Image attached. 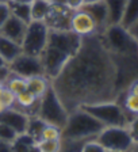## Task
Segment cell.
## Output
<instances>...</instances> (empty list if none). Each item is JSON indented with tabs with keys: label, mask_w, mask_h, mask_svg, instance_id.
<instances>
[{
	"label": "cell",
	"mask_w": 138,
	"mask_h": 152,
	"mask_svg": "<svg viewBox=\"0 0 138 152\" xmlns=\"http://www.w3.org/2000/svg\"><path fill=\"white\" fill-rule=\"evenodd\" d=\"M9 0H0V3H8Z\"/></svg>",
	"instance_id": "ee69618b"
},
{
	"label": "cell",
	"mask_w": 138,
	"mask_h": 152,
	"mask_svg": "<svg viewBox=\"0 0 138 152\" xmlns=\"http://www.w3.org/2000/svg\"><path fill=\"white\" fill-rule=\"evenodd\" d=\"M129 152H138V141L133 142V145H131V148L129 149Z\"/></svg>",
	"instance_id": "74e56055"
},
{
	"label": "cell",
	"mask_w": 138,
	"mask_h": 152,
	"mask_svg": "<svg viewBox=\"0 0 138 152\" xmlns=\"http://www.w3.org/2000/svg\"><path fill=\"white\" fill-rule=\"evenodd\" d=\"M81 10L85 11L94 19L95 25L97 27V33L102 34L108 26V12H107V6L104 3V0H97V1H94V3L83 4Z\"/></svg>",
	"instance_id": "7c38bea8"
},
{
	"label": "cell",
	"mask_w": 138,
	"mask_h": 152,
	"mask_svg": "<svg viewBox=\"0 0 138 152\" xmlns=\"http://www.w3.org/2000/svg\"><path fill=\"white\" fill-rule=\"evenodd\" d=\"M6 106H4V104L3 103H1V102H0V113H1V111H3V110H6Z\"/></svg>",
	"instance_id": "ab89813d"
},
{
	"label": "cell",
	"mask_w": 138,
	"mask_h": 152,
	"mask_svg": "<svg viewBox=\"0 0 138 152\" xmlns=\"http://www.w3.org/2000/svg\"><path fill=\"white\" fill-rule=\"evenodd\" d=\"M64 4H65V6H68L70 10L76 11V10L81 8L83 4H84V1H83V0H64Z\"/></svg>",
	"instance_id": "d6a6232c"
},
{
	"label": "cell",
	"mask_w": 138,
	"mask_h": 152,
	"mask_svg": "<svg viewBox=\"0 0 138 152\" xmlns=\"http://www.w3.org/2000/svg\"><path fill=\"white\" fill-rule=\"evenodd\" d=\"M127 129H129V133L131 136L133 141H138V115L133 117L131 121H129L127 124Z\"/></svg>",
	"instance_id": "f1b7e54d"
},
{
	"label": "cell",
	"mask_w": 138,
	"mask_h": 152,
	"mask_svg": "<svg viewBox=\"0 0 138 152\" xmlns=\"http://www.w3.org/2000/svg\"><path fill=\"white\" fill-rule=\"evenodd\" d=\"M47 34H49V26L45 20H31L27 25L23 41L20 44L22 53L41 57L47 44Z\"/></svg>",
	"instance_id": "5b68a950"
},
{
	"label": "cell",
	"mask_w": 138,
	"mask_h": 152,
	"mask_svg": "<svg viewBox=\"0 0 138 152\" xmlns=\"http://www.w3.org/2000/svg\"><path fill=\"white\" fill-rule=\"evenodd\" d=\"M96 140L106 148V151H122L129 152L133 145L127 126H104Z\"/></svg>",
	"instance_id": "8992f818"
},
{
	"label": "cell",
	"mask_w": 138,
	"mask_h": 152,
	"mask_svg": "<svg viewBox=\"0 0 138 152\" xmlns=\"http://www.w3.org/2000/svg\"><path fill=\"white\" fill-rule=\"evenodd\" d=\"M39 140H61V129L50 124H46L41 132Z\"/></svg>",
	"instance_id": "cb8c5ba5"
},
{
	"label": "cell",
	"mask_w": 138,
	"mask_h": 152,
	"mask_svg": "<svg viewBox=\"0 0 138 152\" xmlns=\"http://www.w3.org/2000/svg\"><path fill=\"white\" fill-rule=\"evenodd\" d=\"M28 118H30L28 114L14 107H7L6 110L0 113V122H3L6 125H8L9 128H12L18 134L26 132Z\"/></svg>",
	"instance_id": "8fae6325"
},
{
	"label": "cell",
	"mask_w": 138,
	"mask_h": 152,
	"mask_svg": "<svg viewBox=\"0 0 138 152\" xmlns=\"http://www.w3.org/2000/svg\"><path fill=\"white\" fill-rule=\"evenodd\" d=\"M53 4L52 0H33L30 3L31 20H45Z\"/></svg>",
	"instance_id": "ac0fdd59"
},
{
	"label": "cell",
	"mask_w": 138,
	"mask_h": 152,
	"mask_svg": "<svg viewBox=\"0 0 138 152\" xmlns=\"http://www.w3.org/2000/svg\"><path fill=\"white\" fill-rule=\"evenodd\" d=\"M68 114L69 113L64 107L58 95L56 94V91L50 86L38 101L35 115L41 118L45 124H50V125H54V126H58L60 129H62L65 126L66 120H68Z\"/></svg>",
	"instance_id": "3957f363"
},
{
	"label": "cell",
	"mask_w": 138,
	"mask_h": 152,
	"mask_svg": "<svg viewBox=\"0 0 138 152\" xmlns=\"http://www.w3.org/2000/svg\"><path fill=\"white\" fill-rule=\"evenodd\" d=\"M8 6H9V12H11V15L16 16L18 19L23 20V22L27 23V25L31 22V8H30V4L8 1Z\"/></svg>",
	"instance_id": "d6986e66"
},
{
	"label": "cell",
	"mask_w": 138,
	"mask_h": 152,
	"mask_svg": "<svg viewBox=\"0 0 138 152\" xmlns=\"http://www.w3.org/2000/svg\"><path fill=\"white\" fill-rule=\"evenodd\" d=\"M80 107L94 115L96 120H99L104 126H127L129 124L127 115H126L127 113L115 101L88 103L83 104Z\"/></svg>",
	"instance_id": "277c9868"
},
{
	"label": "cell",
	"mask_w": 138,
	"mask_h": 152,
	"mask_svg": "<svg viewBox=\"0 0 138 152\" xmlns=\"http://www.w3.org/2000/svg\"><path fill=\"white\" fill-rule=\"evenodd\" d=\"M84 1V4H87V3H94V1H97V0H83Z\"/></svg>",
	"instance_id": "b9f144b4"
},
{
	"label": "cell",
	"mask_w": 138,
	"mask_h": 152,
	"mask_svg": "<svg viewBox=\"0 0 138 152\" xmlns=\"http://www.w3.org/2000/svg\"><path fill=\"white\" fill-rule=\"evenodd\" d=\"M11 69H9V66L8 64H4V65L0 66V83L1 84H6L7 80L11 77Z\"/></svg>",
	"instance_id": "4dcf8cb0"
},
{
	"label": "cell",
	"mask_w": 138,
	"mask_h": 152,
	"mask_svg": "<svg viewBox=\"0 0 138 152\" xmlns=\"http://www.w3.org/2000/svg\"><path fill=\"white\" fill-rule=\"evenodd\" d=\"M127 94L131 95H138V80H134L131 84L129 86V90H127Z\"/></svg>",
	"instance_id": "d590c367"
},
{
	"label": "cell",
	"mask_w": 138,
	"mask_h": 152,
	"mask_svg": "<svg viewBox=\"0 0 138 152\" xmlns=\"http://www.w3.org/2000/svg\"><path fill=\"white\" fill-rule=\"evenodd\" d=\"M123 109L126 113L131 114V115H138V95L127 94L123 102Z\"/></svg>",
	"instance_id": "d4e9b609"
},
{
	"label": "cell",
	"mask_w": 138,
	"mask_h": 152,
	"mask_svg": "<svg viewBox=\"0 0 138 152\" xmlns=\"http://www.w3.org/2000/svg\"><path fill=\"white\" fill-rule=\"evenodd\" d=\"M127 0H104L108 12V25H119Z\"/></svg>",
	"instance_id": "9a60e30c"
},
{
	"label": "cell",
	"mask_w": 138,
	"mask_h": 152,
	"mask_svg": "<svg viewBox=\"0 0 138 152\" xmlns=\"http://www.w3.org/2000/svg\"><path fill=\"white\" fill-rule=\"evenodd\" d=\"M11 148H12V152H28V148L26 144H23L22 141H19L18 139H15L12 142H11Z\"/></svg>",
	"instance_id": "1f68e13d"
},
{
	"label": "cell",
	"mask_w": 138,
	"mask_h": 152,
	"mask_svg": "<svg viewBox=\"0 0 138 152\" xmlns=\"http://www.w3.org/2000/svg\"><path fill=\"white\" fill-rule=\"evenodd\" d=\"M83 37L75 34L70 30H61V28H49L47 34V44L49 46H53L58 50L66 53L72 57L81 45Z\"/></svg>",
	"instance_id": "ba28073f"
},
{
	"label": "cell",
	"mask_w": 138,
	"mask_h": 152,
	"mask_svg": "<svg viewBox=\"0 0 138 152\" xmlns=\"http://www.w3.org/2000/svg\"><path fill=\"white\" fill-rule=\"evenodd\" d=\"M9 6L8 3H0V27L6 23V20L9 18Z\"/></svg>",
	"instance_id": "f546056e"
},
{
	"label": "cell",
	"mask_w": 138,
	"mask_h": 152,
	"mask_svg": "<svg viewBox=\"0 0 138 152\" xmlns=\"http://www.w3.org/2000/svg\"><path fill=\"white\" fill-rule=\"evenodd\" d=\"M80 152H106V148L97 140H89L81 145Z\"/></svg>",
	"instance_id": "4316f807"
},
{
	"label": "cell",
	"mask_w": 138,
	"mask_h": 152,
	"mask_svg": "<svg viewBox=\"0 0 138 152\" xmlns=\"http://www.w3.org/2000/svg\"><path fill=\"white\" fill-rule=\"evenodd\" d=\"M106 152H122V151H106Z\"/></svg>",
	"instance_id": "f6af8a7d"
},
{
	"label": "cell",
	"mask_w": 138,
	"mask_h": 152,
	"mask_svg": "<svg viewBox=\"0 0 138 152\" xmlns=\"http://www.w3.org/2000/svg\"><path fill=\"white\" fill-rule=\"evenodd\" d=\"M4 64H7V63H6V61H4V60H3V57L0 56V66H1V65H4Z\"/></svg>",
	"instance_id": "60d3db41"
},
{
	"label": "cell",
	"mask_w": 138,
	"mask_h": 152,
	"mask_svg": "<svg viewBox=\"0 0 138 152\" xmlns=\"http://www.w3.org/2000/svg\"><path fill=\"white\" fill-rule=\"evenodd\" d=\"M69 30L80 37H88V35L97 33V27L94 19L81 8L73 11L70 20H69Z\"/></svg>",
	"instance_id": "30bf717a"
},
{
	"label": "cell",
	"mask_w": 138,
	"mask_h": 152,
	"mask_svg": "<svg viewBox=\"0 0 138 152\" xmlns=\"http://www.w3.org/2000/svg\"><path fill=\"white\" fill-rule=\"evenodd\" d=\"M4 87H6V84H1V83H0V92H1V90H3Z\"/></svg>",
	"instance_id": "7bdbcfd3"
},
{
	"label": "cell",
	"mask_w": 138,
	"mask_h": 152,
	"mask_svg": "<svg viewBox=\"0 0 138 152\" xmlns=\"http://www.w3.org/2000/svg\"><path fill=\"white\" fill-rule=\"evenodd\" d=\"M9 1H12V3H22V4H30L33 0H9Z\"/></svg>",
	"instance_id": "8d00e7d4"
},
{
	"label": "cell",
	"mask_w": 138,
	"mask_h": 152,
	"mask_svg": "<svg viewBox=\"0 0 138 152\" xmlns=\"http://www.w3.org/2000/svg\"><path fill=\"white\" fill-rule=\"evenodd\" d=\"M28 152H41V151H39L38 145L35 144V145H33V147H30V148H28Z\"/></svg>",
	"instance_id": "f35d334b"
},
{
	"label": "cell",
	"mask_w": 138,
	"mask_h": 152,
	"mask_svg": "<svg viewBox=\"0 0 138 152\" xmlns=\"http://www.w3.org/2000/svg\"><path fill=\"white\" fill-rule=\"evenodd\" d=\"M102 37L107 48L115 53H129L134 49L135 45H138L129 31L121 25H108Z\"/></svg>",
	"instance_id": "52a82bcc"
},
{
	"label": "cell",
	"mask_w": 138,
	"mask_h": 152,
	"mask_svg": "<svg viewBox=\"0 0 138 152\" xmlns=\"http://www.w3.org/2000/svg\"><path fill=\"white\" fill-rule=\"evenodd\" d=\"M0 152H12L11 142H7V141L0 140Z\"/></svg>",
	"instance_id": "e575fe53"
},
{
	"label": "cell",
	"mask_w": 138,
	"mask_h": 152,
	"mask_svg": "<svg viewBox=\"0 0 138 152\" xmlns=\"http://www.w3.org/2000/svg\"><path fill=\"white\" fill-rule=\"evenodd\" d=\"M127 31H129V34L133 37V39L138 44V20L135 23H133V25L127 28Z\"/></svg>",
	"instance_id": "836d02e7"
},
{
	"label": "cell",
	"mask_w": 138,
	"mask_h": 152,
	"mask_svg": "<svg viewBox=\"0 0 138 152\" xmlns=\"http://www.w3.org/2000/svg\"><path fill=\"white\" fill-rule=\"evenodd\" d=\"M103 128L104 125L99 120H96L84 109L77 107L68 114L65 126L61 129V140L78 142L89 137H96L103 130Z\"/></svg>",
	"instance_id": "7a4b0ae2"
},
{
	"label": "cell",
	"mask_w": 138,
	"mask_h": 152,
	"mask_svg": "<svg viewBox=\"0 0 138 152\" xmlns=\"http://www.w3.org/2000/svg\"><path fill=\"white\" fill-rule=\"evenodd\" d=\"M46 124L41 120L37 115H31L28 118V124H27V129H26V133H28L30 136H33L37 141H39L41 139V132L44 129V126Z\"/></svg>",
	"instance_id": "ffe728a7"
},
{
	"label": "cell",
	"mask_w": 138,
	"mask_h": 152,
	"mask_svg": "<svg viewBox=\"0 0 138 152\" xmlns=\"http://www.w3.org/2000/svg\"><path fill=\"white\" fill-rule=\"evenodd\" d=\"M27 83V91H30L33 95H35L38 99L46 92V90L50 87V80L47 79L45 75L39 76H31L26 79Z\"/></svg>",
	"instance_id": "2e32d148"
},
{
	"label": "cell",
	"mask_w": 138,
	"mask_h": 152,
	"mask_svg": "<svg viewBox=\"0 0 138 152\" xmlns=\"http://www.w3.org/2000/svg\"><path fill=\"white\" fill-rule=\"evenodd\" d=\"M138 20V0H127L123 11V16L119 25L126 30Z\"/></svg>",
	"instance_id": "e0dca14e"
},
{
	"label": "cell",
	"mask_w": 138,
	"mask_h": 152,
	"mask_svg": "<svg viewBox=\"0 0 138 152\" xmlns=\"http://www.w3.org/2000/svg\"><path fill=\"white\" fill-rule=\"evenodd\" d=\"M6 87L12 92L14 95H18V94H20V92L27 90V83H26L25 77H20V76H16V75H11V77H9L6 83Z\"/></svg>",
	"instance_id": "7402d4cb"
},
{
	"label": "cell",
	"mask_w": 138,
	"mask_h": 152,
	"mask_svg": "<svg viewBox=\"0 0 138 152\" xmlns=\"http://www.w3.org/2000/svg\"><path fill=\"white\" fill-rule=\"evenodd\" d=\"M26 28H27V23L18 19L16 16L9 15V18L6 20V23L0 27V34L20 45L23 41V37H25Z\"/></svg>",
	"instance_id": "4fadbf2b"
},
{
	"label": "cell",
	"mask_w": 138,
	"mask_h": 152,
	"mask_svg": "<svg viewBox=\"0 0 138 152\" xmlns=\"http://www.w3.org/2000/svg\"><path fill=\"white\" fill-rule=\"evenodd\" d=\"M16 136H18V133L12 128H9L8 125L0 122V140L7 141V142H12L16 139Z\"/></svg>",
	"instance_id": "484cf974"
},
{
	"label": "cell",
	"mask_w": 138,
	"mask_h": 152,
	"mask_svg": "<svg viewBox=\"0 0 138 152\" xmlns=\"http://www.w3.org/2000/svg\"><path fill=\"white\" fill-rule=\"evenodd\" d=\"M11 73L20 77H31V76H39L45 75L44 66H42L41 57L30 56L26 53H20L12 63L8 64Z\"/></svg>",
	"instance_id": "9c48e42d"
},
{
	"label": "cell",
	"mask_w": 138,
	"mask_h": 152,
	"mask_svg": "<svg viewBox=\"0 0 138 152\" xmlns=\"http://www.w3.org/2000/svg\"><path fill=\"white\" fill-rule=\"evenodd\" d=\"M116 66L100 33L83 37L78 50L50 86L68 113L83 104L114 101Z\"/></svg>",
	"instance_id": "6da1fadb"
},
{
	"label": "cell",
	"mask_w": 138,
	"mask_h": 152,
	"mask_svg": "<svg viewBox=\"0 0 138 152\" xmlns=\"http://www.w3.org/2000/svg\"><path fill=\"white\" fill-rule=\"evenodd\" d=\"M20 53H22L20 45L0 34V56L3 57V60L7 64L12 63Z\"/></svg>",
	"instance_id": "5bb4252c"
},
{
	"label": "cell",
	"mask_w": 138,
	"mask_h": 152,
	"mask_svg": "<svg viewBox=\"0 0 138 152\" xmlns=\"http://www.w3.org/2000/svg\"><path fill=\"white\" fill-rule=\"evenodd\" d=\"M61 140H39L37 145L41 152H61Z\"/></svg>",
	"instance_id": "603a6c76"
},
{
	"label": "cell",
	"mask_w": 138,
	"mask_h": 152,
	"mask_svg": "<svg viewBox=\"0 0 138 152\" xmlns=\"http://www.w3.org/2000/svg\"><path fill=\"white\" fill-rule=\"evenodd\" d=\"M0 102L6 106V107H12L15 103V95L9 91L7 87H4L0 92Z\"/></svg>",
	"instance_id": "83f0119b"
},
{
	"label": "cell",
	"mask_w": 138,
	"mask_h": 152,
	"mask_svg": "<svg viewBox=\"0 0 138 152\" xmlns=\"http://www.w3.org/2000/svg\"><path fill=\"white\" fill-rule=\"evenodd\" d=\"M38 101L39 99L33 95L30 91H23L20 94L15 95V103H18L20 107L23 109H31V107H37L38 106Z\"/></svg>",
	"instance_id": "44dd1931"
}]
</instances>
